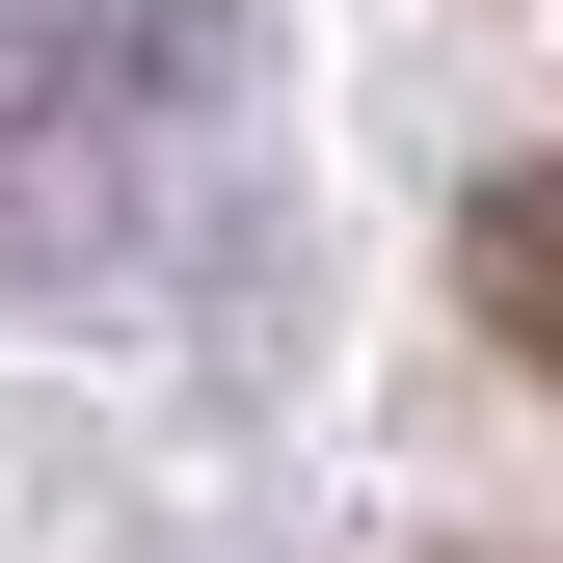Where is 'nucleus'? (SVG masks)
Here are the masks:
<instances>
[{"label": "nucleus", "instance_id": "nucleus-1", "mask_svg": "<svg viewBox=\"0 0 563 563\" xmlns=\"http://www.w3.org/2000/svg\"><path fill=\"white\" fill-rule=\"evenodd\" d=\"M456 296H483V349H510V376H563V162H510L456 216Z\"/></svg>", "mask_w": 563, "mask_h": 563}]
</instances>
